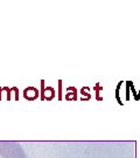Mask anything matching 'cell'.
Here are the masks:
<instances>
[{"label": "cell", "instance_id": "6da1fadb", "mask_svg": "<svg viewBox=\"0 0 140 158\" xmlns=\"http://www.w3.org/2000/svg\"><path fill=\"white\" fill-rule=\"evenodd\" d=\"M0 158H27L26 152L18 142L0 141Z\"/></svg>", "mask_w": 140, "mask_h": 158}]
</instances>
